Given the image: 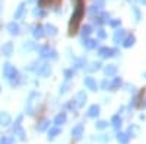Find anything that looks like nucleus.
I'll return each mask as SVG.
<instances>
[{
    "label": "nucleus",
    "instance_id": "72a5a7b5",
    "mask_svg": "<svg viewBox=\"0 0 146 144\" xmlns=\"http://www.w3.org/2000/svg\"><path fill=\"white\" fill-rule=\"evenodd\" d=\"M105 37H107V34H105V31H104V29H98V38L104 39Z\"/></svg>",
    "mask_w": 146,
    "mask_h": 144
},
{
    "label": "nucleus",
    "instance_id": "dca6fc26",
    "mask_svg": "<svg viewBox=\"0 0 146 144\" xmlns=\"http://www.w3.org/2000/svg\"><path fill=\"white\" fill-rule=\"evenodd\" d=\"M117 140H118L120 144H127V143H129V134L118 133V134H117Z\"/></svg>",
    "mask_w": 146,
    "mask_h": 144
},
{
    "label": "nucleus",
    "instance_id": "a19ab883",
    "mask_svg": "<svg viewBox=\"0 0 146 144\" xmlns=\"http://www.w3.org/2000/svg\"><path fill=\"white\" fill-rule=\"evenodd\" d=\"M140 2H142L143 5H146V0H140Z\"/></svg>",
    "mask_w": 146,
    "mask_h": 144
},
{
    "label": "nucleus",
    "instance_id": "2eb2a0df",
    "mask_svg": "<svg viewBox=\"0 0 146 144\" xmlns=\"http://www.w3.org/2000/svg\"><path fill=\"white\" fill-rule=\"evenodd\" d=\"M66 122V114L63 112V114H58L56 118H54V124L56 125H62V124H64Z\"/></svg>",
    "mask_w": 146,
    "mask_h": 144
},
{
    "label": "nucleus",
    "instance_id": "c9c22d12",
    "mask_svg": "<svg viewBox=\"0 0 146 144\" xmlns=\"http://www.w3.org/2000/svg\"><path fill=\"white\" fill-rule=\"evenodd\" d=\"M101 87H102V89H108V87H110V82H108L107 79L101 83Z\"/></svg>",
    "mask_w": 146,
    "mask_h": 144
},
{
    "label": "nucleus",
    "instance_id": "ddd939ff",
    "mask_svg": "<svg viewBox=\"0 0 146 144\" xmlns=\"http://www.w3.org/2000/svg\"><path fill=\"white\" fill-rule=\"evenodd\" d=\"M98 114H100V106H98V105H92L89 109H88V116H89V118L98 116Z\"/></svg>",
    "mask_w": 146,
    "mask_h": 144
},
{
    "label": "nucleus",
    "instance_id": "412c9836",
    "mask_svg": "<svg viewBox=\"0 0 146 144\" xmlns=\"http://www.w3.org/2000/svg\"><path fill=\"white\" fill-rule=\"evenodd\" d=\"M13 143H15V138H13V137L5 135V137L0 138V144H13Z\"/></svg>",
    "mask_w": 146,
    "mask_h": 144
},
{
    "label": "nucleus",
    "instance_id": "cd10ccee",
    "mask_svg": "<svg viewBox=\"0 0 146 144\" xmlns=\"http://www.w3.org/2000/svg\"><path fill=\"white\" fill-rule=\"evenodd\" d=\"M23 9H25V5L22 3V5H21V6L18 7V10H16V13H15V18H16V19H19V18L22 16V13H23Z\"/></svg>",
    "mask_w": 146,
    "mask_h": 144
},
{
    "label": "nucleus",
    "instance_id": "7ed1b4c3",
    "mask_svg": "<svg viewBox=\"0 0 146 144\" xmlns=\"http://www.w3.org/2000/svg\"><path fill=\"white\" fill-rule=\"evenodd\" d=\"M3 74H5V77H7V79H12V77L18 76V73H16L15 67L12 66V64H9V63L3 64Z\"/></svg>",
    "mask_w": 146,
    "mask_h": 144
},
{
    "label": "nucleus",
    "instance_id": "f257e3e1",
    "mask_svg": "<svg viewBox=\"0 0 146 144\" xmlns=\"http://www.w3.org/2000/svg\"><path fill=\"white\" fill-rule=\"evenodd\" d=\"M82 16H83V3H82V0H78L75 13H73L72 20H70V25H69V34H70V35H75V34H76Z\"/></svg>",
    "mask_w": 146,
    "mask_h": 144
},
{
    "label": "nucleus",
    "instance_id": "4be33fe9",
    "mask_svg": "<svg viewBox=\"0 0 146 144\" xmlns=\"http://www.w3.org/2000/svg\"><path fill=\"white\" fill-rule=\"evenodd\" d=\"M57 134H60V128H57V127H56V128H51L50 131H48V138L53 140Z\"/></svg>",
    "mask_w": 146,
    "mask_h": 144
},
{
    "label": "nucleus",
    "instance_id": "b1692460",
    "mask_svg": "<svg viewBox=\"0 0 146 144\" xmlns=\"http://www.w3.org/2000/svg\"><path fill=\"white\" fill-rule=\"evenodd\" d=\"M34 37H35V38H42V37H44V32H42V28H41V26H36V28H35Z\"/></svg>",
    "mask_w": 146,
    "mask_h": 144
},
{
    "label": "nucleus",
    "instance_id": "473e14b6",
    "mask_svg": "<svg viewBox=\"0 0 146 144\" xmlns=\"http://www.w3.org/2000/svg\"><path fill=\"white\" fill-rule=\"evenodd\" d=\"M89 13H91V16H95V13H98V6H92Z\"/></svg>",
    "mask_w": 146,
    "mask_h": 144
},
{
    "label": "nucleus",
    "instance_id": "4468645a",
    "mask_svg": "<svg viewBox=\"0 0 146 144\" xmlns=\"http://www.w3.org/2000/svg\"><path fill=\"white\" fill-rule=\"evenodd\" d=\"M82 133H83V125H82V124H78L75 128L72 130V135H73V137H80Z\"/></svg>",
    "mask_w": 146,
    "mask_h": 144
},
{
    "label": "nucleus",
    "instance_id": "a211bd4d",
    "mask_svg": "<svg viewBox=\"0 0 146 144\" xmlns=\"http://www.w3.org/2000/svg\"><path fill=\"white\" fill-rule=\"evenodd\" d=\"M83 45L86 47L88 50H92V48H95V47H98V42H96L95 39H85Z\"/></svg>",
    "mask_w": 146,
    "mask_h": 144
},
{
    "label": "nucleus",
    "instance_id": "20e7f679",
    "mask_svg": "<svg viewBox=\"0 0 146 144\" xmlns=\"http://www.w3.org/2000/svg\"><path fill=\"white\" fill-rule=\"evenodd\" d=\"M115 53H117V50H113V48H108V47H102V48H100V51H98L100 57H102V58L113 57V55H115Z\"/></svg>",
    "mask_w": 146,
    "mask_h": 144
},
{
    "label": "nucleus",
    "instance_id": "4c0bfd02",
    "mask_svg": "<svg viewBox=\"0 0 146 144\" xmlns=\"http://www.w3.org/2000/svg\"><path fill=\"white\" fill-rule=\"evenodd\" d=\"M110 25H111L113 28L118 26V25H120V19H117V20H111V22H110Z\"/></svg>",
    "mask_w": 146,
    "mask_h": 144
},
{
    "label": "nucleus",
    "instance_id": "9d476101",
    "mask_svg": "<svg viewBox=\"0 0 146 144\" xmlns=\"http://www.w3.org/2000/svg\"><path fill=\"white\" fill-rule=\"evenodd\" d=\"M12 51H13V44L12 42H6V44H3V47H2V53H3V55H10L12 54Z\"/></svg>",
    "mask_w": 146,
    "mask_h": 144
},
{
    "label": "nucleus",
    "instance_id": "c85d7f7f",
    "mask_svg": "<svg viewBox=\"0 0 146 144\" xmlns=\"http://www.w3.org/2000/svg\"><path fill=\"white\" fill-rule=\"evenodd\" d=\"M95 127L98 128V130H104V128L108 127V122H107V121H98V122L95 124Z\"/></svg>",
    "mask_w": 146,
    "mask_h": 144
},
{
    "label": "nucleus",
    "instance_id": "f8f14e48",
    "mask_svg": "<svg viewBox=\"0 0 146 144\" xmlns=\"http://www.w3.org/2000/svg\"><path fill=\"white\" fill-rule=\"evenodd\" d=\"M104 73H105V76H114V74L117 73V66H114V64L107 66V67L104 68Z\"/></svg>",
    "mask_w": 146,
    "mask_h": 144
},
{
    "label": "nucleus",
    "instance_id": "f704fd0d",
    "mask_svg": "<svg viewBox=\"0 0 146 144\" xmlns=\"http://www.w3.org/2000/svg\"><path fill=\"white\" fill-rule=\"evenodd\" d=\"M64 76H66V79L69 80V79L73 76V70H66V71H64Z\"/></svg>",
    "mask_w": 146,
    "mask_h": 144
},
{
    "label": "nucleus",
    "instance_id": "9b49d317",
    "mask_svg": "<svg viewBox=\"0 0 146 144\" xmlns=\"http://www.w3.org/2000/svg\"><path fill=\"white\" fill-rule=\"evenodd\" d=\"M6 28H7L9 34H12V35H18V34H19V26H18V23H15V22L7 23Z\"/></svg>",
    "mask_w": 146,
    "mask_h": 144
},
{
    "label": "nucleus",
    "instance_id": "2f4dec72",
    "mask_svg": "<svg viewBox=\"0 0 146 144\" xmlns=\"http://www.w3.org/2000/svg\"><path fill=\"white\" fill-rule=\"evenodd\" d=\"M34 15H35V16H44L45 12L41 10V9H35V10H34Z\"/></svg>",
    "mask_w": 146,
    "mask_h": 144
},
{
    "label": "nucleus",
    "instance_id": "1a4fd4ad",
    "mask_svg": "<svg viewBox=\"0 0 146 144\" xmlns=\"http://www.w3.org/2000/svg\"><path fill=\"white\" fill-rule=\"evenodd\" d=\"M85 86H86L88 89H91V90H96V82L94 80V77H85Z\"/></svg>",
    "mask_w": 146,
    "mask_h": 144
},
{
    "label": "nucleus",
    "instance_id": "79ce46f5",
    "mask_svg": "<svg viewBox=\"0 0 146 144\" xmlns=\"http://www.w3.org/2000/svg\"><path fill=\"white\" fill-rule=\"evenodd\" d=\"M0 92H2V86H0Z\"/></svg>",
    "mask_w": 146,
    "mask_h": 144
},
{
    "label": "nucleus",
    "instance_id": "0eeeda50",
    "mask_svg": "<svg viewBox=\"0 0 146 144\" xmlns=\"http://www.w3.org/2000/svg\"><path fill=\"white\" fill-rule=\"evenodd\" d=\"M85 102H86V93H85V92H79V93L76 95V98H75L76 106H83Z\"/></svg>",
    "mask_w": 146,
    "mask_h": 144
},
{
    "label": "nucleus",
    "instance_id": "a878e982",
    "mask_svg": "<svg viewBox=\"0 0 146 144\" xmlns=\"http://www.w3.org/2000/svg\"><path fill=\"white\" fill-rule=\"evenodd\" d=\"M123 42H124L123 45H124L126 48H129V47H131L133 44H135V37H133V35H131V37H129V38H127L126 41H123Z\"/></svg>",
    "mask_w": 146,
    "mask_h": 144
},
{
    "label": "nucleus",
    "instance_id": "6e6552de",
    "mask_svg": "<svg viewBox=\"0 0 146 144\" xmlns=\"http://www.w3.org/2000/svg\"><path fill=\"white\" fill-rule=\"evenodd\" d=\"M124 37H126V31H123V29H118V31H115V34H114V42L115 44H120V42H123L124 41Z\"/></svg>",
    "mask_w": 146,
    "mask_h": 144
},
{
    "label": "nucleus",
    "instance_id": "bb28decb",
    "mask_svg": "<svg viewBox=\"0 0 146 144\" xmlns=\"http://www.w3.org/2000/svg\"><path fill=\"white\" fill-rule=\"evenodd\" d=\"M91 32H92L91 26H89V25H86V26L83 28V32H82V37H83V38H86V37H89V35H91Z\"/></svg>",
    "mask_w": 146,
    "mask_h": 144
},
{
    "label": "nucleus",
    "instance_id": "f03ea898",
    "mask_svg": "<svg viewBox=\"0 0 146 144\" xmlns=\"http://www.w3.org/2000/svg\"><path fill=\"white\" fill-rule=\"evenodd\" d=\"M40 54H41V57H44V58H53V60H56L57 58V53L53 50V48H50L48 45H45V47H42L41 50H40Z\"/></svg>",
    "mask_w": 146,
    "mask_h": 144
},
{
    "label": "nucleus",
    "instance_id": "5701e85b",
    "mask_svg": "<svg viewBox=\"0 0 146 144\" xmlns=\"http://www.w3.org/2000/svg\"><path fill=\"white\" fill-rule=\"evenodd\" d=\"M108 19H110V15L108 13H102L101 16L96 18V22L98 23H105V22H108Z\"/></svg>",
    "mask_w": 146,
    "mask_h": 144
},
{
    "label": "nucleus",
    "instance_id": "7c9ffc66",
    "mask_svg": "<svg viewBox=\"0 0 146 144\" xmlns=\"http://www.w3.org/2000/svg\"><path fill=\"white\" fill-rule=\"evenodd\" d=\"M91 66H92V67H88L86 70H88V71H95V70H100V67H101V63H92Z\"/></svg>",
    "mask_w": 146,
    "mask_h": 144
},
{
    "label": "nucleus",
    "instance_id": "6ab92c4d",
    "mask_svg": "<svg viewBox=\"0 0 146 144\" xmlns=\"http://www.w3.org/2000/svg\"><path fill=\"white\" fill-rule=\"evenodd\" d=\"M111 124H113V127H114L115 130H118L120 125H121V118H120L118 115H114V116L111 118Z\"/></svg>",
    "mask_w": 146,
    "mask_h": 144
},
{
    "label": "nucleus",
    "instance_id": "423d86ee",
    "mask_svg": "<svg viewBox=\"0 0 146 144\" xmlns=\"http://www.w3.org/2000/svg\"><path fill=\"white\" fill-rule=\"evenodd\" d=\"M10 122H12V116L7 112H0V125L7 127Z\"/></svg>",
    "mask_w": 146,
    "mask_h": 144
},
{
    "label": "nucleus",
    "instance_id": "aec40b11",
    "mask_svg": "<svg viewBox=\"0 0 146 144\" xmlns=\"http://www.w3.org/2000/svg\"><path fill=\"white\" fill-rule=\"evenodd\" d=\"M45 29H47V34L50 35V37H56L57 35V28L53 26V25H45Z\"/></svg>",
    "mask_w": 146,
    "mask_h": 144
},
{
    "label": "nucleus",
    "instance_id": "39448f33",
    "mask_svg": "<svg viewBox=\"0 0 146 144\" xmlns=\"http://www.w3.org/2000/svg\"><path fill=\"white\" fill-rule=\"evenodd\" d=\"M35 71H36V74H40L42 77H47L48 74L51 73V67L48 66V64H41L38 68H35Z\"/></svg>",
    "mask_w": 146,
    "mask_h": 144
},
{
    "label": "nucleus",
    "instance_id": "f3484780",
    "mask_svg": "<svg viewBox=\"0 0 146 144\" xmlns=\"http://www.w3.org/2000/svg\"><path fill=\"white\" fill-rule=\"evenodd\" d=\"M121 86V79L120 77H115L111 83H110V89H111V90H115V89H118Z\"/></svg>",
    "mask_w": 146,
    "mask_h": 144
},
{
    "label": "nucleus",
    "instance_id": "e433bc0d",
    "mask_svg": "<svg viewBox=\"0 0 146 144\" xmlns=\"http://www.w3.org/2000/svg\"><path fill=\"white\" fill-rule=\"evenodd\" d=\"M94 2H95V5L98 6V7H102L104 3H105V0H94Z\"/></svg>",
    "mask_w": 146,
    "mask_h": 144
},
{
    "label": "nucleus",
    "instance_id": "c756f323",
    "mask_svg": "<svg viewBox=\"0 0 146 144\" xmlns=\"http://www.w3.org/2000/svg\"><path fill=\"white\" fill-rule=\"evenodd\" d=\"M47 127H50V121H47V119H45V121H42V122L38 125V131H44Z\"/></svg>",
    "mask_w": 146,
    "mask_h": 144
},
{
    "label": "nucleus",
    "instance_id": "58836bf2",
    "mask_svg": "<svg viewBox=\"0 0 146 144\" xmlns=\"http://www.w3.org/2000/svg\"><path fill=\"white\" fill-rule=\"evenodd\" d=\"M133 10H135V15H136V20H139V19H140V13H139L137 7H133Z\"/></svg>",
    "mask_w": 146,
    "mask_h": 144
},
{
    "label": "nucleus",
    "instance_id": "393cba45",
    "mask_svg": "<svg viewBox=\"0 0 146 144\" xmlns=\"http://www.w3.org/2000/svg\"><path fill=\"white\" fill-rule=\"evenodd\" d=\"M137 134H139V127H135V125H133V127L129 128V137H130V135L136 137Z\"/></svg>",
    "mask_w": 146,
    "mask_h": 144
},
{
    "label": "nucleus",
    "instance_id": "ea45409f",
    "mask_svg": "<svg viewBox=\"0 0 146 144\" xmlns=\"http://www.w3.org/2000/svg\"><path fill=\"white\" fill-rule=\"evenodd\" d=\"M67 87H69V83H66V85H64V86L62 87V90H60V92H62V93H64V92L67 90Z\"/></svg>",
    "mask_w": 146,
    "mask_h": 144
}]
</instances>
